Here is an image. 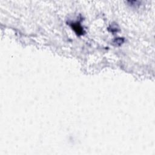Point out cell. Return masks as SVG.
<instances>
[{
    "label": "cell",
    "instance_id": "6da1fadb",
    "mask_svg": "<svg viewBox=\"0 0 155 155\" xmlns=\"http://www.w3.org/2000/svg\"><path fill=\"white\" fill-rule=\"evenodd\" d=\"M71 26L73 29L74 30V32L76 33L77 35H83V33H84L83 28H82V27L80 26L78 22H76V23H72Z\"/></svg>",
    "mask_w": 155,
    "mask_h": 155
}]
</instances>
